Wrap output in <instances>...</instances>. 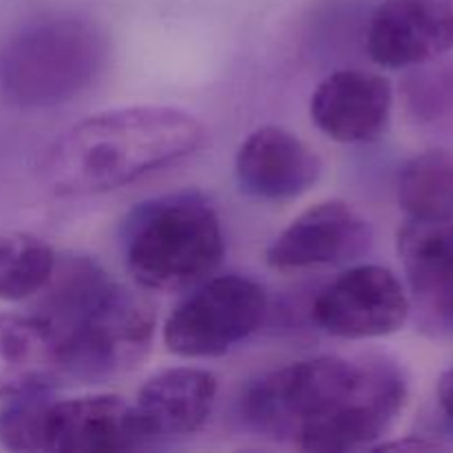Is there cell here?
I'll return each instance as SVG.
<instances>
[{"instance_id":"cell-6","label":"cell","mask_w":453,"mask_h":453,"mask_svg":"<svg viewBox=\"0 0 453 453\" xmlns=\"http://www.w3.org/2000/svg\"><path fill=\"white\" fill-rule=\"evenodd\" d=\"M268 312L264 288L243 274L197 283L164 323V343L181 358H215L250 339Z\"/></svg>"},{"instance_id":"cell-10","label":"cell","mask_w":453,"mask_h":453,"mask_svg":"<svg viewBox=\"0 0 453 453\" xmlns=\"http://www.w3.org/2000/svg\"><path fill=\"white\" fill-rule=\"evenodd\" d=\"M398 255L410 303L427 332L453 330V221L407 219L398 230Z\"/></svg>"},{"instance_id":"cell-17","label":"cell","mask_w":453,"mask_h":453,"mask_svg":"<svg viewBox=\"0 0 453 453\" xmlns=\"http://www.w3.org/2000/svg\"><path fill=\"white\" fill-rule=\"evenodd\" d=\"M436 401L442 418H445V423L453 429V367L451 370L442 372V376L438 379Z\"/></svg>"},{"instance_id":"cell-1","label":"cell","mask_w":453,"mask_h":453,"mask_svg":"<svg viewBox=\"0 0 453 453\" xmlns=\"http://www.w3.org/2000/svg\"><path fill=\"white\" fill-rule=\"evenodd\" d=\"M407 394L405 370L389 357H314L250 380L239 394L237 418L270 441L343 453L383 438Z\"/></svg>"},{"instance_id":"cell-15","label":"cell","mask_w":453,"mask_h":453,"mask_svg":"<svg viewBox=\"0 0 453 453\" xmlns=\"http://www.w3.org/2000/svg\"><path fill=\"white\" fill-rule=\"evenodd\" d=\"M60 379V354L42 319L0 314V398L44 392Z\"/></svg>"},{"instance_id":"cell-4","label":"cell","mask_w":453,"mask_h":453,"mask_svg":"<svg viewBox=\"0 0 453 453\" xmlns=\"http://www.w3.org/2000/svg\"><path fill=\"white\" fill-rule=\"evenodd\" d=\"M119 239L128 273L155 292L193 290L212 277L226 252L219 215L197 190L142 202L124 219Z\"/></svg>"},{"instance_id":"cell-18","label":"cell","mask_w":453,"mask_h":453,"mask_svg":"<svg viewBox=\"0 0 453 453\" xmlns=\"http://www.w3.org/2000/svg\"><path fill=\"white\" fill-rule=\"evenodd\" d=\"M376 449H380V451H441V449H445V445L438 441H432V438L410 436V438H405V441L385 442V445H379Z\"/></svg>"},{"instance_id":"cell-5","label":"cell","mask_w":453,"mask_h":453,"mask_svg":"<svg viewBox=\"0 0 453 453\" xmlns=\"http://www.w3.org/2000/svg\"><path fill=\"white\" fill-rule=\"evenodd\" d=\"M106 62V40L93 22L44 18L0 49V96L29 109L60 106L91 87Z\"/></svg>"},{"instance_id":"cell-19","label":"cell","mask_w":453,"mask_h":453,"mask_svg":"<svg viewBox=\"0 0 453 453\" xmlns=\"http://www.w3.org/2000/svg\"><path fill=\"white\" fill-rule=\"evenodd\" d=\"M4 239L7 237H0V259H3V252H4Z\"/></svg>"},{"instance_id":"cell-7","label":"cell","mask_w":453,"mask_h":453,"mask_svg":"<svg viewBox=\"0 0 453 453\" xmlns=\"http://www.w3.org/2000/svg\"><path fill=\"white\" fill-rule=\"evenodd\" d=\"M411 312L410 292L392 270L374 264L348 268L312 303V319L336 339L361 341L394 334Z\"/></svg>"},{"instance_id":"cell-14","label":"cell","mask_w":453,"mask_h":453,"mask_svg":"<svg viewBox=\"0 0 453 453\" xmlns=\"http://www.w3.org/2000/svg\"><path fill=\"white\" fill-rule=\"evenodd\" d=\"M217 401V379L197 367H171L150 376L133 411L144 442L199 432Z\"/></svg>"},{"instance_id":"cell-11","label":"cell","mask_w":453,"mask_h":453,"mask_svg":"<svg viewBox=\"0 0 453 453\" xmlns=\"http://www.w3.org/2000/svg\"><path fill=\"white\" fill-rule=\"evenodd\" d=\"M144 445L131 403L115 394L47 401L44 453H109Z\"/></svg>"},{"instance_id":"cell-3","label":"cell","mask_w":453,"mask_h":453,"mask_svg":"<svg viewBox=\"0 0 453 453\" xmlns=\"http://www.w3.org/2000/svg\"><path fill=\"white\" fill-rule=\"evenodd\" d=\"M206 128L173 106H131L66 128L42 159V180L58 197H88L122 188L193 155Z\"/></svg>"},{"instance_id":"cell-13","label":"cell","mask_w":453,"mask_h":453,"mask_svg":"<svg viewBox=\"0 0 453 453\" xmlns=\"http://www.w3.org/2000/svg\"><path fill=\"white\" fill-rule=\"evenodd\" d=\"M392 113V87L370 71L343 69L327 75L312 93V122L341 144L374 142Z\"/></svg>"},{"instance_id":"cell-8","label":"cell","mask_w":453,"mask_h":453,"mask_svg":"<svg viewBox=\"0 0 453 453\" xmlns=\"http://www.w3.org/2000/svg\"><path fill=\"white\" fill-rule=\"evenodd\" d=\"M372 226L352 203L330 199L301 212L265 250L277 270L343 265L370 250Z\"/></svg>"},{"instance_id":"cell-16","label":"cell","mask_w":453,"mask_h":453,"mask_svg":"<svg viewBox=\"0 0 453 453\" xmlns=\"http://www.w3.org/2000/svg\"><path fill=\"white\" fill-rule=\"evenodd\" d=\"M398 203L407 219L453 221V150L411 157L398 175Z\"/></svg>"},{"instance_id":"cell-9","label":"cell","mask_w":453,"mask_h":453,"mask_svg":"<svg viewBox=\"0 0 453 453\" xmlns=\"http://www.w3.org/2000/svg\"><path fill=\"white\" fill-rule=\"evenodd\" d=\"M365 44L385 69L447 56L453 51V0H383L367 25Z\"/></svg>"},{"instance_id":"cell-2","label":"cell","mask_w":453,"mask_h":453,"mask_svg":"<svg viewBox=\"0 0 453 453\" xmlns=\"http://www.w3.org/2000/svg\"><path fill=\"white\" fill-rule=\"evenodd\" d=\"M35 317L51 332L65 379L106 383L135 370L153 348L155 314L87 257L56 259Z\"/></svg>"},{"instance_id":"cell-12","label":"cell","mask_w":453,"mask_h":453,"mask_svg":"<svg viewBox=\"0 0 453 453\" xmlns=\"http://www.w3.org/2000/svg\"><path fill=\"white\" fill-rule=\"evenodd\" d=\"M321 159L295 133L261 127L246 137L234 157V175L248 195L283 202L308 193L321 177Z\"/></svg>"}]
</instances>
